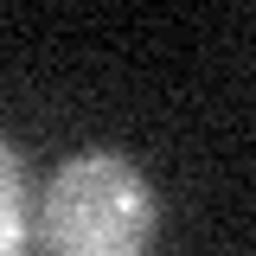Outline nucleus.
Here are the masks:
<instances>
[{"mask_svg":"<svg viewBox=\"0 0 256 256\" xmlns=\"http://www.w3.org/2000/svg\"><path fill=\"white\" fill-rule=\"evenodd\" d=\"M38 230L52 256H148L154 192L122 154H77L52 173Z\"/></svg>","mask_w":256,"mask_h":256,"instance_id":"1","label":"nucleus"},{"mask_svg":"<svg viewBox=\"0 0 256 256\" xmlns=\"http://www.w3.org/2000/svg\"><path fill=\"white\" fill-rule=\"evenodd\" d=\"M26 244V166L0 141V256H20Z\"/></svg>","mask_w":256,"mask_h":256,"instance_id":"2","label":"nucleus"}]
</instances>
